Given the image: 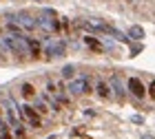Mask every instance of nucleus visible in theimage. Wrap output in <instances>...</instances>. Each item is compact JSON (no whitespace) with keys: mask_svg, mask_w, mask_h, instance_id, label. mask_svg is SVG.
<instances>
[{"mask_svg":"<svg viewBox=\"0 0 155 139\" xmlns=\"http://www.w3.org/2000/svg\"><path fill=\"white\" fill-rule=\"evenodd\" d=\"M0 40H2L7 51H11L18 58H27L29 55V44H27L25 36H7V38H0Z\"/></svg>","mask_w":155,"mask_h":139,"instance_id":"nucleus-1","label":"nucleus"},{"mask_svg":"<svg viewBox=\"0 0 155 139\" xmlns=\"http://www.w3.org/2000/svg\"><path fill=\"white\" fill-rule=\"evenodd\" d=\"M38 22V29H45V31H58L60 24H58V16H55L53 9H42V13L36 18Z\"/></svg>","mask_w":155,"mask_h":139,"instance_id":"nucleus-2","label":"nucleus"},{"mask_svg":"<svg viewBox=\"0 0 155 139\" xmlns=\"http://www.w3.org/2000/svg\"><path fill=\"white\" fill-rule=\"evenodd\" d=\"M7 18L11 20H16V24H20L22 29H27V31H33V29H38V22H36V18L33 16H29L27 11H16V13H7Z\"/></svg>","mask_w":155,"mask_h":139,"instance_id":"nucleus-3","label":"nucleus"},{"mask_svg":"<svg viewBox=\"0 0 155 139\" xmlns=\"http://www.w3.org/2000/svg\"><path fill=\"white\" fill-rule=\"evenodd\" d=\"M69 93H71V95H84V93H89V77H87V75L71 77V82H69Z\"/></svg>","mask_w":155,"mask_h":139,"instance_id":"nucleus-4","label":"nucleus"},{"mask_svg":"<svg viewBox=\"0 0 155 139\" xmlns=\"http://www.w3.org/2000/svg\"><path fill=\"white\" fill-rule=\"evenodd\" d=\"M67 51V44L62 42V40H55V42H49L47 49H45V53H47V58H62Z\"/></svg>","mask_w":155,"mask_h":139,"instance_id":"nucleus-5","label":"nucleus"},{"mask_svg":"<svg viewBox=\"0 0 155 139\" xmlns=\"http://www.w3.org/2000/svg\"><path fill=\"white\" fill-rule=\"evenodd\" d=\"M109 84H111V88L115 91V97H117V100H122L126 91H124V84H122V80H120V75H111Z\"/></svg>","mask_w":155,"mask_h":139,"instance_id":"nucleus-6","label":"nucleus"},{"mask_svg":"<svg viewBox=\"0 0 155 139\" xmlns=\"http://www.w3.org/2000/svg\"><path fill=\"white\" fill-rule=\"evenodd\" d=\"M129 91L135 95V97H144L146 88H144V84H142V82H140L137 77H131V80H129Z\"/></svg>","mask_w":155,"mask_h":139,"instance_id":"nucleus-7","label":"nucleus"},{"mask_svg":"<svg viewBox=\"0 0 155 139\" xmlns=\"http://www.w3.org/2000/svg\"><path fill=\"white\" fill-rule=\"evenodd\" d=\"M97 95L100 97H104V100H107V97H111V88H109V84L107 82H97Z\"/></svg>","mask_w":155,"mask_h":139,"instance_id":"nucleus-8","label":"nucleus"},{"mask_svg":"<svg viewBox=\"0 0 155 139\" xmlns=\"http://www.w3.org/2000/svg\"><path fill=\"white\" fill-rule=\"evenodd\" d=\"M129 38L142 40V38H144V29H142V27H131V29H129Z\"/></svg>","mask_w":155,"mask_h":139,"instance_id":"nucleus-9","label":"nucleus"},{"mask_svg":"<svg viewBox=\"0 0 155 139\" xmlns=\"http://www.w3.org/2000/svg\"><path fill=\"white\" fill-rule=\"evenodd\" d=\"M7 29H9V33H11V36H22V27H20V24H13V22H9V24H7Z\"/></svg>","mask_w":155,"mask_h":139,"instance_id":"nucleus-10","label":"nucleus"},{"mask_svg":"<svg viewBox=\"0 0 155 139\" xmlns=\"http://www.w3.org/2000/svg\"><path fill=\"white\" fill-rule=\"evenodd\" d=\"M62 77H67V80H71V77H75V66H64L62 68Z\"/></svg>","mask_w":155,"mask_h":139,"instance_id":"nucleus-11","label":"nucleus"},{"mask_svg":"<svg viewBox=\"0 0 155 139\" xmlns=\"http://www.w3.org/2000/svg\"><path fill=\"white\" fill-rule=\"evenodd\" d=\"M0 139H9V126L0 119Z\"/></svg>","mask_w":155,"mask_h":139,"instance_id":"nucleus-12","label":"nucleus"},{"mask_svg":"<svg viewBox=\"0 0 155 139\" xmlns=\"http://www.w3.org/2000/svg\"><path fill=\"white\" fill-rule=\"evenodd\" d=\"M20 88H22V95H25V97H33V95H36V91H33L31 84H22Z\"/></svg>","mask_w":155,"mask_h":139,"instance_id":"nucleus-13","label":"nucleus"},{"mask_svg":"<svg viewBox=\"0 0 155 139\" xmlns=\"http://www.w3.org/2000/svg\"><path fill=\"white\" fill-rule=\"evenodd\" d=\"M38 110H40V113H47V106L42 102H38Z\"/></svg>","mask_w":155,"mask_h":139,"instance_id":"nucleus-14","label":"nucleus"},{"mask_svg":"<svg viewBox=\"0 0 155 139\" xmlns=\"http://www.w3.org/2000/svg\"><path fill=\"white\" fill-rule=\"evenodd\" d=\"M133 122H135V124H142L144 119H142V117H140V115H133Z\"/></svg>","mask_w":155,"mask_h":139,"instance_id":"nucleus-15","label":"nucleus"},{"mask_svg":"<svg viewBox=\"0 0 155 139\" xmlns=\"http://www.w3.org/2000/svg\"><path fill=\"white\" fill-rule=\"evenodd\" d=\"M149 93H151V97H155V82L151 84V88H149Z\"/></svg>","mask_w":155,"mask_h":139,"instance_id":"nucleus-16","label":"nucleus"},{"mask_svg":"<svg viewBox=\"0 0 155 139\" xmlns=\"http://www.w3.org/2000/svg\"><path fill=\"white\" fill-rule=\"evenodd\" d=\"M142 139H155L153 135H142Z\"/></svg>","mask_w":155,"mask_h":139,"instance_id":"nucleus-17","label":"nucleus"},{"mask_svg":"<svg viewBox=\"0 0 155 139\" xmlns=\"http://www.w3.org/2000/svg\"><path fill=\"white\" fill-rule=\"evenodd\" d=\"M36 2H45V0H36Z\"/></svg>","mask_w":155,"mask_h":139,"instance_id":"nucleus-18","label":"nucleus"}]
</instances>
